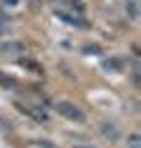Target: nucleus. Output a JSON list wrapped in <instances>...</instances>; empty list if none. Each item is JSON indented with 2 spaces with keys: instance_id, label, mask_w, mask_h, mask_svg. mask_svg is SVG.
I'll return each mask as SVG.
<instances>
[{
  "instance_id": "obj_1",
  "label": "nucleus",
  "mask_w": 141,
  "mask_h": 148,
  "mask_svg": "<svg viewBox=\"0 0 141 148\" xmlns=\"http://www.w3.org/2000/svg\"><path fill=\"white\" fill-rule=\"evenodd\" d=\"M55 110H57V114H61L63 119L72 121V123H84V121H86V114L80 110L74 102H68V99L57 102L55 104Z\"/></svg>"
},
{
  "instance_id": "obj_2",
  "label": "nucleus",
  "mask_w": 141,
  "mask_h": 148,
  "mask_svg": "<svg viewBox=\"0 0 141 148\" xmlns=\"http://www.w3.org/2000/svg\"><path fill=\"white\" fill-rule=\"evenodd\" d=\"M25 53V45L19 40H4L0 42V59H13Z\"/></svg>"
},
{
  "instance_id": "obj_3",
  "label": "nucleus",
  "mask_w": 141,
  "mask_h": 148,
  "mask_svg": "<svg viewBox=\"0 0 141 148\" xmlns=\"http://www.w3.org/2000/svg\"><path fill=\"white\" fill-rule=\"evenodd\" d=\"M97 127H99V131H101V136L107 140V142H112V144L120 142V138H122V133H120L118 125H114L112 121H99Z\"/></svg>"
},
{
  "instance_id": "obj_4",
  "label": "nucleus",
  "mask_w": 141,
  "mask_h": 148,
  "mask_svg": "<svg viewBox=\"0 0 141 148\" xmlns=\"http://www.w3.org/2000/svg\"><path fill=\"white\" fill-rule=\"evenodd\" d=\"M17 108L21 112H25L28 116H32L34 121H38V123H46V121H49V116H46V112L42 108H36V106H23V104H17Z\"/></svg>"
},
{
  "instance_id": "obj_5",
  "label": "nucleus",
  "mask_w": 141,
  "mask_h": 148,
  "mask_svg": "<svg viewBox=\"0 0 141 148\" xmlns=\"http://www.w3.org/2000/svg\"><path fill=\"white\" fill-rule=\"evenodd\" d=\"M59 19H63V21H68L70 25H76V28H89V21H84V19H80L76 15H68V13H57Z\"/></svg>"
},
{
  "instance_id": "obj_6",
  "label": "nucleus",
  "mask_w": 141,
  "mask_h": 148,
  "mask_svg": "<svg viewBox=\"0 0 141 148\" xmlns=\"http://www.w3.org/2000/svg\"><path fill=\"white\" fill-rule=\"evenodd\" d=\"M126 13H129V17L133 19V21H137L139 19V4H137V0H126Z\"/></svg>"
},
{
  "instance_id": "obj_7",
  "label": "nucleus",
  "mask_w": 141,
  "mask_h": 148,
  "mask_svg": "<svg viewBox=\"0 0 141 148\" xmlns=\"http://www.w3.org/2000/svg\"><path fill=\"white\" fill-rule=\"evenodd\" d=\"M103 68L105 70H114V72H120L122 70V62L116 57H112V59H107V62H103Z\"/></svg>"
},
{
  "instance_id": "obj_8",
  "label": "nucleus",
  "mask_w": 141,
  "mask_h": 148,
  "mask_svg": "<svg viewBox=\"0 0 141 148\" xmlns=\"http://www.w3.org/2000/svg\"><path fill=\"white\" fill-rule=\"evenodd\" d=\"M28 148H57V146L46 142V140H32V142L28 144Z\"/></svg>"
},
{
  "instance_id": "obj_9",
  "label": "nucleus",
  "mask_w": 141,
  "mask_h": 148,
  "mask_svg": "<svg viewBox=\"0 0 141 148\" xmlns=\"http://www.w3.org/2000/svg\"><path fill=\"white\" fill-rule=\"evenodd\" d=\"M126 144H129V148H141V136L139 133H131L126 138Z\"/></svg>"
},
{
  "instance_id": "obj_10",
  "label": "nucleus",
  "mask_w": 141,
  "mask_h": 148,
  "mask_svg": "<svg viewBox=\"0 0 141 148\" xmlns=\"http://www.w3.org/2000/svg\"><path fill=\"white\" fill-rule=\"evenodd\" d=\"M82 53H93V55H101L103 49L99 45H84L82 47Z\"/></svg>"
},
{
  "instance_id": "obj_11",
  "label": "nucleus",
  "mask_w": 141,
  "mask_h": 148,
  "mask_svg": "<svg viewBox=\"0 0 141 148\" xmlns=\"http://www.w3.org/2000/svg\"><path fill=\"white\" fill-rule=\"evenodd\" d=\"M0 85H2V87H15L17 83L13 78H2V76H0Z\"/></svg>"
},
{
  "instance_id": "obj_12",
  "label": "nucleus",
  "mask_w": 141,
  "mask_h": 148,
  "mask_svg": "<svg viewBox=\"0 0 141 148\" xmlns=\"http://www.w3.org/2000/svg\"><path fill=\"white\" fill-rule=\"evenodd\" d=\"M72 148H97V146H89V144H76V146H72Z\"/></svg>"
},
{
  "instance_id": "obj_13",
  "label": "nucleus",
  "mask_w": 141,
  "mask_h": 148,
  "mask_svg": "<svg viewBox=\"0 0 141 148\" xmlns=\"http://www.w3.org/2000/svg\"><path fill=\"white\" fill-rule=\"evenodd\" d=\"M4 2H6V4H9V6H15V4L19 2V0H4Z\"/></svg>"
}]
</instances>
